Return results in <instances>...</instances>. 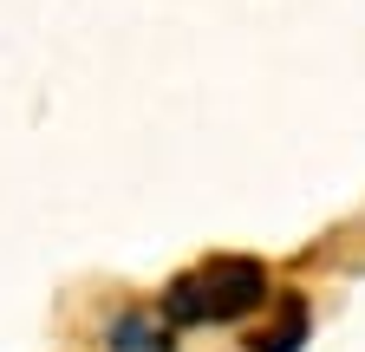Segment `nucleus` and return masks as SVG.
Wrapping results in <instances>:
<instances>
[{
  "instance_id": "20e7f679",
  "label": "nucleus",
  "mask_w": 365,
  "mask_h": 352,
  "mask_svg": "<svg viewBox=\"0 0 365 352\" xmlns=\"http://www.w3.org/2000/svg\"><path fill=\"white\" fill-rule=\"evenodd\" d=\"M163 320L170 326H202V287H196V274H176L163 287Z\"/></svg>"
},
{
  "instance_id": "f03ea898",
  "label": "nucleus",
  "mask_w": 365,
  "mask_h": 352,
  "mask_svg": "<svg viewBox=\"0 0 365 352\" xmlns=\"http://www.w3.org/2000/svg\"><path fill=\"white\" fill-rule=\"evenodd\" d=\"M105 346H111V352H176L170 333H163L150 314H137V306H130V314H118V320L105 326Z\"/></svg>"
},
{
  "instance_id": "7ed1b4c3",
  "label": "nucleus",
  "mask_w": 365,
  "mask_h": 352,
  "mask_svg": "<svg viewBox=\"0 0 365 352\" xmlns=\"http://www.w3.org/2000/svg\"><path fill=\"white\" fill-rule=\"evenodd\" d=\"M300 346H307V300H300V294H281L274 326L255 339V352H300Z\"/></svg>"
},
{
  "instance_id": "f257e3e1",
  "label": "nucleus",
  "mask_w": 365,
  "mask_h": 352,
  "mask_svg": "<svg viewBox=\"0 0 365 352\" xmlns=\"http://www.w3.org/2000/svg\"><path fill=\"white\" fill-rule=\"evenodd\" d=\"M196 287H202V320H242L267 300V268L248 254H222L196 268Z\"/></svg>"
}]
</instances>
